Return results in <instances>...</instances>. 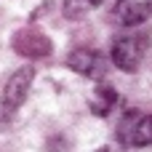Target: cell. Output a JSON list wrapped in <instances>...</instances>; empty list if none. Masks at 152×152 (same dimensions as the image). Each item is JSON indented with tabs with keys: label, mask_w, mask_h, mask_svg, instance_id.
<instances>
[{
	"label": "cell",
	"mask_w": 152,
	"mask_h": 152,
	"mask_svg": "<svg viewBox=\"0 0 152 152\" xmlns=\"http://www.w3.org/2000/svg\"><path fill=\"white\" fill-rule=\"evenodd\" d=\"M118 144L123 147H147L152 144V115L131 110L118 126Z\"/></svg>",
	"instance_id": "obj_1"
},
{
	"label": "cell",
	"mask_w": 152,
	"mask_h": 152,
	"mask_svg": "<svg viewBox=\"0 0 152 152\" xmlns=\"http://www.w3.org/2000/svg\"><path fill=\"white\" fill-rule=\"evenodd\" d=\"M144 53H147V37L144 35H123L112 45V64L123 72H134V69H139Z\"/></svg>",
	"instance_id": "obj_2"
},
{
	"label": "cell",
	"mask_w": 152,
	"mask_h": 152,
	"mask_svg": "<svg viewBox=\"0 0 152 152\" xmlns=\"http://www.w3.org/2000/svg\"><path fill=\"white\" fill-rule=\"evenodd\" d=\"M32 77H35L32 67H21L8 77V83H5V88L0 94V112L3 115H11L24 104V99L29 94V86H32Z\"/></svg>",
	"instance_id": "obj_3"
},
{
	"label": "cell",
	"mask_w": 152,
	"mask_h": 152,
	"mask_svg": "<svg viewBox=\"0 0 152 152\" xmlns=\"http://www.w3.org/2000/svg\"><path fill=\"white\" fill-rule=\"evenodd\" d=\"M13 51L21 53L24 59H43L51 53V40L40 29L27 27V29H19L13 35Z\"/></svg>",
	"instance_id": "obj_4"
},
{
	"label": "cell",
	"mask_w": 152,
	"mask_h": 152,
	"mask_svg": "<svg viewBox=\"0 0 152 152\" xmlns=\"http://www.w3.org/2000/svg\"><path fill=\"white\" fill-rule=\"evenodd\" d=\"M67 64H69L77 75L91 77V80L104 77V72L110 69L107 59H104L99 51H91V48H77V51H72V53H69V59H67Z\"/></svg>",
	"instance_id": "obj_5"
},
{
	"label": "cell",
	"mask_w": 152,
	"mask_h": 152,
	"mask_svg": "<svg viewBox=\"0 0 152 152\" xmlns=\"http://www.w3.org/2000/svg\"><path fill=\"white\" fill-rule=\"evenodd\" d=\"M118 24L123 27H139L152 16V0H115L112 8Z\"/></svg>",
	"instance_id": "obj_6"
},
{
	"label": "cell",
	"mask_w": 152,
	"mask_h": 152,
	"mask_svg": "<svg viewBox=\"0 0 152 152\" xmlns=\"http://www.w3.org/2000/svg\"><path fill=\"white\" fill-rule=\"evenodd\" d=\"M88 104H91V112H94V115L104 118V115H110V112L115 110V104H118V94H115L112 86H104V83H102V86L94 88Z\"/></svg>",
	"instance_id": "obj_7"
},
{
	"label": "cell",
	"mask_w": 152,
	"mask_h": 152,
	"mask_svg": "<svg viewBox=\"0 0 152 152\" xmlns=\"http://www.w3.org/2000/svg\"><path fill=\"white\" fill-rule=\"evenodd\" d=\"M104 0H64V16L67 19H83L91 11H96Z\"/></svg>",
	"instance_id": "obj_8"
},
{
	"label": "cell",
	"mask_w": 152,
	"mask_h": 152,
	"mask_svg": "<svg viewBox=\"0 0 152 152\" xmlns=\"http://www.w3.org/2000/svg\"><path fill=\"white\" fill-rule=\"evenodd\" d=\"M99 152H126V150H123V144H107V147H102Z\"/></svg>",
	"instance_id": "obj_9"
}]
</instances>
